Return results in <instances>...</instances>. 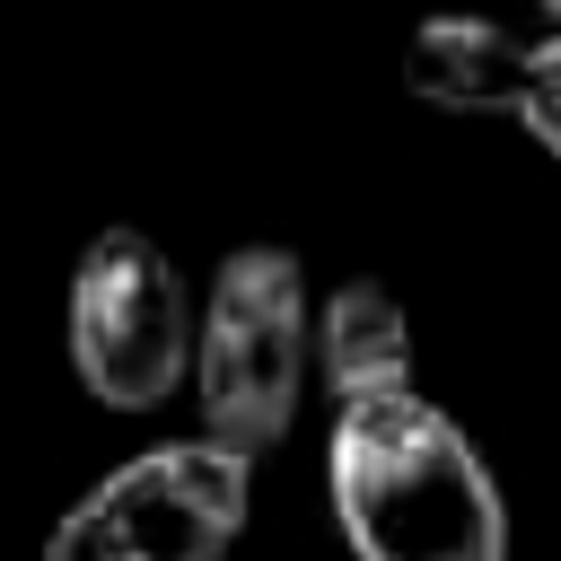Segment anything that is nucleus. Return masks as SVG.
<instances>
[{"label":"nucleus","instance_id":"obj_1","mask_svg":"<svg viewBox=\"0 0 561 561\" xmlns=\"http://www.w3.org/2000/svg\"><path fill=\"white\" fill-rule=\"evenodd\" d=\"M324 491L351 561H508V500L421 386L333 412Z\"/></svg>","mask_w":561,"mask_h":561},{"label":"nucleus","instance_id":"obj_2","mask_svg":"<svg viewBox=\"0 0 561 561\" xmlns=\"http://www.w3.org/2000/svg\"><path fill=\"white\" fill-rule=\"evenodd\" d=\"M307 272L289 245H237L210 272V307H193L184 386L202 403V438L263 456L289 438L307 394Z\"/></svg>","mask_w":561,"mask_h":561},{"label":"nucleus","instance_id":"obj_3","mask_svg":"<svg viewBox=\"0 0 561 561\" xmlns=\"http://www.w3.org/2000/svg\"><path fill=\"white\" fill-rule=\"evenodd\" d=\"M245 500L254 456L219 438H167L79 491L35 561H228V543L245 535Z\"/></svg>","mask_w":561,"mask_h":561},{"label":"nucleus","instance_id":"obj_4","mask_svg":"<svg viewBox=\"0 0 561 561\" xmlns=\"http://www.w3.org/2000/svg\"><path fill=\"white\" fill-rule=\"evenodd\" d=\"M61 342H70V377L105 412H158L193 359V298L175 254L149 228H96L70 272Z\"/></svg>","mask_w":561,"mask_h":561},{"label":"nucleus","instance_id":"obj_5","mask_svg":"<svg viewBox=\"0 0 561 561\" xmlns=\"http://www.w3.org/2000/svg\"><path fill=\"white\" fill-rule=\"evenodd\" d=\"M307 377L342 403H377V394H412V316L386 280H342L324 307H307Z\"/></svg>","mask_w":561,"mask_h":561},{"label":"nucleus","instance_id":"obj_6","mask_svg":"<svg viewBox=\"0 0 561 561\" xmlns=\"http://www.w3.org/2000/svg\"><path fill=\"white\" fill-rule=\"evenodd\" d=\"M526 35H508L482 9H430L403 35V88L447 114H517L526 96Z\"/></svg>","mask_w":561,"mask_h":561},{"label":"nucleus","instance_id":"obj_7","mask_svg":"<svg viewBox=\"0 0 561 561\" xmlns=\"http://www.w3.org/2000/svg\"><path fill=\"white\" fill-rule=\"evenodd\" d=\"M517 123L561 158V35H543L526 53V96H517Z\"/></svg>","mask_w":561,"mask_h":561},{"label":"nucleus","instance_id":"obj_8","mask_svg":"<svg viewBox=\"0 0 561 561\" xmlns=\"http://www.w3.org/2000/svg\"><path fill=\"white\" fill-rule=\"evenodd\" d=\"M535 9H543V18H552V26H561V0H535Z\"/></svg>","mask_w":561,"mask_h":561}]
</instances>
